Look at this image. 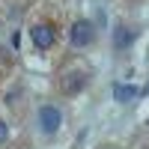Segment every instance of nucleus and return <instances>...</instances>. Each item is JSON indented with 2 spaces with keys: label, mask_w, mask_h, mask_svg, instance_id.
Wrapping results in <instances>:
<instances>
[{
  "label": "nucleus",
  "mask_w": 149,
  "mask_h": 149,
  "mask_svg": "<svg viewBox=\"0 0 149 149\" xmlns=\"http://www.w3.org/2000/svg\"><path fill=\"white\" fill-rule=\"evenodd\" d=\"M36 125H39L42 134H57L60 125H63V110H60L57 104H42L39 107V113H36Z\"/></svg>",
  "instance_id": "1"
},
{
  "label": "nucleus",
  "mask_w": 149,
  "mask_h": 149,
  "mask_svg": "<svg viewBox=\"0 0 149 149\" xmlns=\"http://www.w3.org/2000/svg\"><path fill=\"white\" fill-rule=\"evenodd\" d=\"M84 84H86V74L84 72H72V74H66V81L60 84V93L63 95H74L78 90H84Z\"/></svg>",
  "instance_id": "4"
},
{
  "label": "nucleus",
  "mask_w": 149,
  "mask_h": 149,
  "mask_svg": "<svg viewBox=\"0 0 149 149\" xmlns=\"http://www.w3.org/2000/svg\"><path fill=\"white\" fill-rule=\"evenodd\" d=\"M95 39V27H93V21H74L72 24V30H69V42L74 48H86V45H93Z\"/></svg>",
  "instance_id": "2"
},
{
  "label": "nucleus",
  "mask_w": 149,
  "mask_h": 149,
  "mask_svg": "<svg viewBox=\"0 0 149 149\" xmlns=\"http://www.w3.org/2000/svg\"><path fill=\"white\" fill-rule=\"evenodd\" d=\"M131 39H134V33L125 27V24H119V27L113 30V48L116 51H125V48L131 45Z\"/></svg>",
  "instance_id": "6"
},
{
  "label": "nucleus",
  "mask_w": 149,
  "mask_h": 149,
  "mask_svg": "<svg viewBox=\"0 0 149 149\" xmlns=\"http://www.w3.org/2000/svg\"><path fill=\"white\" fill-rule=\"evenodd\" d=\"M6 134H9V125H6V122H3V119H0V143H3V140H6Z\"/></svg>",
  "instance_id": "7"
},
{
  "label": "nucleus",
  "mask_w": 149,
  "mask_h": 149,
  "mask_svg": "<svg viewBox=\"0 0 149 149\" xmlns=\"http://www.w3.org/2000/svg\"><path fill=\"white\" fill-rule=\"evenodd\" d=\"M137 95H140V90H137L134 84H116V86H113V98H116L119 104H128V102H134Z\"/></svg>",
  "instance_id": "5"
},
{
  "label": "nucleus",
  "mask_w": 149,
  "mask_h": 149,
  "mask_svg": "<svg viewBox=\"0 0 149 149\" xmlns=\"http://www.w3.org/2000/svg\"><path fill=\"white\" fill-rule=\"evenodd\" d=\"M54 27L51 24H36V27H30V42L33 48H39V51H48V48L54 45Z\"/></svg>",
  "instance_id": "3"
},
{
  "label": "nucleus",
  "mask_w": 149,
  "mask_h": 149,
  "mask_svg": "<svg viewBox=\"0 0 149 149\" xmlns=\"http://www.w3.org/2000/svg\"><path fill=\"white\" fill-rule=\"evenodd\" d=\"M107 149H113V146H107Z\"/></svg>",
  "instance_id": "8"
}]
</instances>
